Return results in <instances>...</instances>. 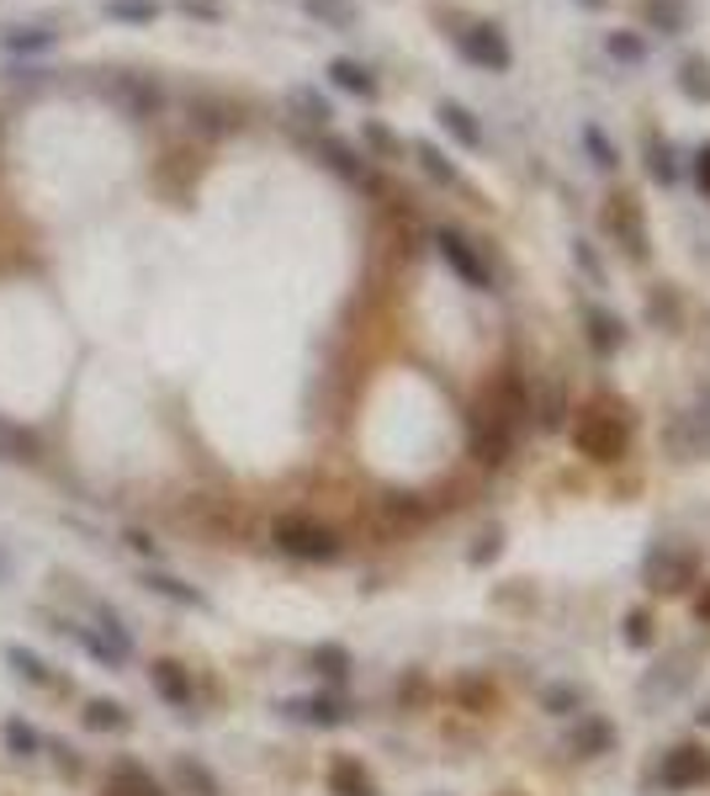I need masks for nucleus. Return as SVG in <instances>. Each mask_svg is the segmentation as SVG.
Instances as JSON below:
<instances>
[{"instance_id":"1","label":"nucleus","mask_w":710,"mask_h":796,"mask_svg":"<svg viewBox=\"0 0 710 796\" xmlns=\"http://www.w3.org/2000/svg\"><path fill=\"white\" fill-rule=\"evenodd\" d=\"M573 441H578V452L593 462H615L625 457V420L621 414H604V409H589L578 425H573Z\"/></svg>"},{"instance_id":"2","label":"nucleus","mask_w":710,"mask_h":796,"mask_svg":"<svg viewBox=\"0 0 710 796\" xmlns=\"http://www.w3.org/2000/svg\"><path fill=\"white\" fill-rule=\"evenodd\" d=\"M276 548L292 552V557H308V563H329V557H340V537L324 531V526L313 521H281L276 526Z\"/></svg>"},{"instance_id":"3","label":"nucleus","mask_w":710,"mask_h":796,"mask_svg":"<svg viewBox=\"0 0 710 796\" xmlns=\"http://www.w3.org/2000/svg\"><path fill=\"white\" fill-rule=\"evenodd\" d=\"M710 781V754L700 743H679V749H668L663 754V765H657V786H668V792H689V786H700Z\"/></svg>"},{"instance_id":"4","label":"nucleus","mask_w":710,"mask_h":796,"mask_svg":"<svg viewBox=\"0 0 710 796\" xmlns=\"http://www.w3.org/2000/svg\"><path fill=\"white\" fill-rule=\"evenodd\" d=\"M668 452H674V457H700V452H710V394L695 398L679 420L668 425Z\"/></svg>"},{"instance_id":"5","label":"nucleus","mask_w":710,"mask_h":796,"mask_svg":"<svg viewBox=\"0 0 710 796\" xmlns=\"http://www.w3.org/2000/svg\"><path fill=\"white\" fill-rule=\"evenodd\" d=\"M435 250H441L445 266L462 276L467 287H477V292H482V287H493V276H488V266H482V255H477V250L467 245L456 229H441V234H435Z\"/></svg>"},{"instance_id":"6","label":"nucleus","mask_w":710,"mask_h":796,"mask_svg":"<svg viewBox=\"0 0 710 796\" xmlns=\"http://www.w3.org/2000/svg\"><path fill=\"white\" fill-rule=\"evenodd\" d=\"M647 584L668 589V595L689 589V584H695V557H689V552H674V548L647 552Z\"/></svg>"},{"instance_id":"7","label":"nucleus","mask_w":710,"mask_h":796,"mask_svg":"<svg viewBox=\"0 0 710 796\" xmlns=\"http://www.w3.org/2000/svg\"><path fill=\"white\" fill-rule=\"evenodd\" d=\"M80 643H86V653H96L107 670H118L122 659H127V632L118 627L112 611H101V627H80Z\"/></svg>"},{"instance_id":"8","label":"nucleus","mask_w":710,"mask_h":796,"mask_svg":"<svg viewBox=\"0 0 710 796\" xmlns=\"http://www.w3.org/2000/svg\"><path fill=\"white\" fill-rule=\"evenodd\" d=\"M462 54L482 69H509V43L499 27H467L462 32Z\"/></svg>"},{"instance_id":"9","label":"nucleus","mask_w":710,"mask_h":796,"mask_svg":"<svg viewBox=\"0 0 710 796\" xmlns=\"http://www.w3.org/2000/svg\"><path fill=\"white\" fill-rule=\"evenodd\" d=\"M509 414L503 409H488V420L473 430V452H477V462H503L509 457Z\"/></svg>"},{"instance_id":"10","label":"nucleus","mask_w":710,"mask_h":796,"mask_svg":"<svg viewBox=\"0 0 710 796\" xmlns=\"http://www.w3.org/2000/svg\"><path fill=\"white\" fill-rule=\"evenodd\" d=\"M329 792L334 796H382L377 781L366 775V765H355V760H334V765H329Z\"/></svg>"},{"instance_id":"11","label":"nucleus","mask_w":710,"mask_h":796,"mask_svg":"<svg viewBox=\"0 0 710 796\" xmlns=\"http://www.w3.org/2000/svg\"><path fill=\"white\" fill-rule=\"evenodd\" d=\"M287 717L313 722V728H340V722H345V706L329 701V696H308V701H287Z\"/></svg>"},{"instance_id":"12","label":"nucleus","mask_w":710,"mask_h":796,"mask_svg":"<svg viewBox=\"0 0 710 796\" xmlns=\"http://www.w3.org/2000/svg\"><path fill=\"white\" fill-rule=\"evenodd\" d=\"M441 123H445V133H451L462 150H477V144H482V128L473 123V112H467L462 101H441Z\"/></svg>"},{"instance_id":"13","label":"nucleus","mask_w":710,"mask_h":796,"mask_svg":"<svg viewBox=\"0 0 710 796\" xmlns=\"http://www.w3.org/2000/svg\"><path fill=\"white\" fill-rule=\"evenodd\" d=\"M329 80H334L340 91L360 96V101H371V96H377V80L366 75V64H355V59H334V64H329Z\"/></svg>"},{"instance_id":"14","label":"nucleus","mask_w":710,"mask_h":796,"mask_svg":"<svg viewBox=\"0 0 710 796\" xmlns=\"http://www.w3.org/2000/svg\"><path fill=\"white\" fill-rule=\"evenodd\" d=\"M154 690H159L165 701L191 706V679H186V670H180V664H170V659H159V664H154Z\"/></svg>"},{"instance_id":"15","label":"nucleus","mask_w":710,"mask_h":796,"mask_svg":"<svg viewBox=\"0 0 710 796\" xmlns=\"http://www.w3.org/2000/svg\"><path fill=\"white\" fill-rule=\"evenodd\" d=\"M302 11H308L313 22H324V27H334V32L355 27V5H351V0H302Z\"/></svg>"},{"instance_id":"16","label":"nucleus","mask_w":710,"mask_h":796,"mask_svg":"<svg viewBox=\"0 0 710 796\" xmlns=\"http://www.w3.org/2000/svg\"><path fill=\"white\" fill-rule=\"evenodd\" d=\"M621 319H615V313H604V308H593L589 313V345L593 351H604V356H610V351H621Z\"/></svg>"},{"instance_id":"17","label":"nucleus","mask_w":710,"mask_h":796,"mask_svg":"<svg viewBox=\"0 0 710 796\" xmlns=\"http://www.w3.org/2000/svg\"><path fill=\"white\" fill-rule=\"evenodd\" d=\"M112 22H133V27H148L154 16H159V0H107L101 5Z\"/></svg>"},{"instance_id":"18","label":"nucleus","mask_w":710,"mask_h":796,"mask_svg":"<svg viewBox=\"0 0 710 796\" xmlns=\"http://www.w3.org/2000/svg\"><path fill=\"white\" fill-rule=\"evenodd\" d=\"M324 159L340 170V176H351V181H366V159L351 150V144H340V139H329L324 144Z\"/></svg>"},{"instance_id":"19","label":"nucleus","mask_w":710,"mask_h":796,"mask_svg":"<svg viewBox=\"0 0 710 796\" xmlns=\"http://www.w3.org/2000/svg\"><path fill=\"white\" fill-rule=\"evenodd\" d=\"M86 728H101V733H122L127 728V711L118 701H86Z\"/></svg>"},{"instance_id":"20","label":"nucleus","mask_w":710,"mask_h":796,"mask_svg":"<svg viewBox=\"0 0 710 796\" xmlns=\"http://www.w3.org/2000/svg\"><path fill=\"white\" fill-rule=\"evenodd\" d=\"M573 743H578V754H604V749L615 743V728H610V722H578Z\"/></svg>"},{"instance_id":"21","label":"nucleus","mask_w":710,"mask_h":796,"mask_svg":"<svg viewBox=\"0 0 710 796\" xmlns=\"http://www.w3.org/2000/svg\"><path fill=\"white\" fill-rule=\"evenodd\" d=\"M313 670L329 674V679H345V674H351V653L340 643H319L313 648Z\"/></svg>"},{"instance_id":"22","label":"nucleus","mask_w":710,"mask_h":796,"mask_svg":"<svg viewBox=\"0 0 710 796\" xmlns=\"http://www.w3.org/2000/svg\"><path fill=\"white\" fill-rule=\"evenodd\" d=\"M5 48H11V54H43V48H54V32L48 27H16V32H5Z\"/></svg>"},{"instance_id":"23","label":"nucleus","mask_w":710,"mask_h":796,"mask_svg":"<svg viewBox=\"0 0 710 796\" xmlns=\"http://www.w3.org/2000/svg\"><path fill=\"white\" fill-rule=\"evenodd\" d=\"M604 223H610V229H621V240H625V250H631V255H642V223H636V213H631L625 202H615V208L604 213Z\"/></svg>"},{"instance_id":"24","label":"nucleus","mask_w":710,"mask_h":796,"mask_svg":"<svg viewBox=\"0 0 710 796\" xmlns=\"http://www.w3.org/2000/svg\"><path fill=\"white\" fill-rule=\"evenodd\" d=\"M679 86L684 96H695V101H710V64L706 59H689L679 69Z\"/></svg>"},{"instance_id":"25","label":"nucleus","mask_w":710,"mask_h":796,"mask_svg":"<svg viewBox=\"0 0 710 796\" xmlns=\"http://www.w3.org/2000/svg\"><path fill=\"white\" fill-rule=\"evenodd\" d=\"M5 659L22 670V679H27V685H48V679H54V674H48V664H43L37 653H27V648H5Z\"/></svg>"},{"instance_id":"26","label":"nucleus","mask_w":710,"mask_h":796,"mask_svg":"<svg viewBox=\"0 0 710 796\" xmlns=\"http://www.w3.org/2000/svg\"><path fill=\"white\" fill-rule=\"evenodd\" d=\"M148 589L154 595H170V600H186V606H202V595L191 589V584H180V579H170V574H148Z\"/></svg>"},{"instance_id":"27","label":"nucleus","mask_w":710,"mask_h":796,"mask_svg":"<svg viewBox=\"0 0 710 796\" xmlns=\"http://www.w3.org/2000/svg\"><path fill=\"white\" fill-rule=\"evenodd\" d=\"M604 48H610L621 64H642V54H647V48H642V37H631V32H610V37H604Z\"/></svg>"},{"instance_id":"28","label":"nucleus","mask_w":710,"mask_h":796,"mask_svg":"<svg viewBox=\"0 0 710 796\" xmlns=\"http://www.w3.org/2000/svg\"><path fill=\"white\" fill-rule=\"evenodd\" d=\"M292 107L302 112V123H329V118H334L329 101L324 96H313V91H292Z\"/></svg>"},{"instance_id":"29","label":"nucleus","mask_w":710,"mask_h":796,"mask_svg":"<svg viewBox=\"0 0 710 796\" xmlns=\"http://www.w3.org/2000/svg\"><path fill=\"white\" fill-rule=\"evenodd\" d=\"M414 150H419V159H424V170H430L435 181H456V165H451V159H445V154L435 150V144H414Z\"/></svg>"},{"instance_id":"30","label":"nucleus","mask_w":710,"mask_h":796,"mask_svg":"<svg viewBox=\"0 0 710 796\" xmlns=\"http://www.w3.org/2000/svg\"><path fill=\"white\" fill-rule=\"evenodd\" d=\"M180 781H186V786H191L197 796H218V781H212V775L197 765V760H180Z\"/></svg>"},{"instance_id":"31","label":"nucleus","mask_w":710,"mask_h":796,"mask_svg":"<svg viewBox=\"0 0 710 796\" xmlns=\"http://www.w3.org/2000/svg\"><path fill=\"white\" fill-rule=\"evenodd\" d=\"M647 170L657 181H674V159H668V144H663V139H647Z\"/></svg>"},{"instance_id":"32","label":"nucleus","mask_w":710,"mask_h":796,"mask_svg":"<svg viewBox=\"0 0 710 796\" xmlns=\"http://www.w3.org/2000/svg\"><path fill=\"white\" fill-rule=\"evenodd\" d=\"M5 738H11L16 754H43V738L32 733V728H22V722H5Z\"/></svg>"},{"instance_id":"33","label":"nucleus","mask_w":710,"mask_h":796,"mask_svg":"<svg viewBox=\"0 0 710 796\" xmlns=\"http://www.w3.org/2000/svg\"><path fill=\"white\" fill-rule=\"evenodd\" d=\"M625 643H631V648H647L652 643V616L647 611L625 616Z\"/></svg>"},{"instance_id":"34","label":"nucleus","mask_w":710,"mask_h":796,"mask_svg":"<svg viewBox=\"0 0 710 796\" xmlns=\"http://www.w3.org/2000/svg\"><path fill=\"white\" fill-rule=\"evenodd\" d=\"M578 701H584V696H578L573 685H552V690H546V706H552L557 717H567V711H573Z\"/></svg>"},{"instance_id":"35","label":"nucleus","mask_w":710,"mask_h":796,"mask_svg":"<svg viewBox=\"0 0 710 796\" xmlns=\"http://www.w3.org/2000/svg\"><path fill=\"white\" fill-rule=\"evenodd\" d=\"M584 144H589L593 165H615V144H604V133H599V128H589V133H584Z\"/></svg>"},{"instance_id":"36","label":"nucleus","mask_w":710,"mask_h":796,"mask_svg":"<svg viewBox=\"0 0 710 796\" xmlns=\"http://www.w3.org/2000/svg\"><path fill=\"white\" fill-rule=\"evenodd\" d=\"M366 144H371V150H382V154H398V139H392L382 123H366Z\"/></svg>"},{"instance_id":"37","label":"nucleus","mask_w":710,"mask_h":796,"mask_svg":"<svg viewBox=\"0 0 710 796\" xmlns=\"http://www.w3.org/2000/svg\"><path fill=\"white\" fill-rule=\"evenodd\" d=\"M493 557H499V531H488V537L473 548V563H493Z\"/></svg>"},{"instance_id":"38","label":"nucleus","mask_w":710,"mask_h":796,"mask_svg":"<svg viewBox=\"0 0 710 796\" xmlns=\"http://www.w3.org/2000/svg\"><path fill=\"white\" fill-rule=\"evenodd\" d=\"M652 16H657V22H663L668 32L679 27V5H674V0H657V5H652Z\"/></svg>"},{"instance_id":"39","label":"nucleus","mask_w":710,"mask_h":796,"mask_svg":"<svg viewBox=\"0 0 710 796\" xmlns=\"http://www.w3.org/2000/svg\"><path fill=\"white\" fill-rule=\"evenodd\" d=\"M695 181H700V186L710 191V144L700 150V159H695Z\"/></svg>"},{"instance_id":"40","label":"nucleus","mask_w":710,"mask_h":796,"mask_svg":"<svg viewBox=\"0 0 710 796\" xmlns=\"http://www.w3.org/2000/svg\"><path fill=\"white\" fill-rule=\"evenodd\" d=\"M180 5H186V11H191V16H218V5H208V0H180Z\"/></svg>"},{"instance_id":"41","label":"nucleus","mask_w":710,"mask_h":796,"mask_svg":"<svg viewBox=\"0 0 710 796\" xmlns=\"http://www.w3.org/2000/svg\"><path fill=\"white\" fill-rule=\"evenodd\" d=\"M695 616H700V621H706V627H710V584H706V589H700V595H695Z\"/></svg>"},{"instance_id":"42","label":"nucleus","mask_w":710,"mask_h":796,"mask_svg":"<svg viewBox=\"0 0 710 796\" xmlns=\"http://www.w3.org/2000/svg\"><path fill=\"white\" fill-rule=\"evenodd\" d=\"M700 722H706V728H710V711H700Z\"/></svg>"},{"instance_id":"43","label":"nucleus","mask_w":710,"mask_h":796,"mask_svg":"<svg viewBox=\"0 0 710 796\" xmlns=\"http://www.w3.org/2000/svg\"><path fill=\"white\" fill-rule=\"evenodd\" d=\"M0 452H5V446H0Z\"/></svg>"}]
</instances>
